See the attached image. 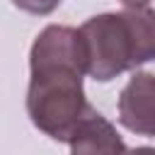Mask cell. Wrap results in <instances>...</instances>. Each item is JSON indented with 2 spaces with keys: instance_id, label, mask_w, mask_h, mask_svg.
<instances>
[{
  "instance_id": "6da1fadb",
  "label": "cell",
  "mask_w": 155,
  "mask_h": 155,
  "mask_svg": "<svg viewBox=\"0 0 155 155\" xmlns=\"http://www.w3.org/2000/svg\"><path fill=\"white\" fill-rule=\"evenodd\" d=\"M29 68L27 111L34 126L56 140L70 143L80 126L94 114L82 90V73H87V68L80 29L46 27L31 46Z\"/></svg>"
},
{
  "instance_id": "7a4b0ae2",
  "label": "cell",
  "mask_w": 155,
  "mask_h": 155,
  "mask_svg": "<svg viewBox=\"0 0 155 155\" xmlns=\"http://www.w3.org/2000/svg\"><path fill=\"white\" fill-rule=\"evenodd\" d=\"M85 68L94 80H111L128 68L155 61V10L126 7L90 17L80 27Z\"/></svg>"
},
{
  "instance_id": "3957f363",
  "label": "cell",
  "mask_w": 155,
  "mask_h": 155,
  "mask_svg": "<svg viewBox=\"0 0 155 155\" xmlns=\"http://www.w3.org/2000/svg\"><path fill=\"white\" fill-rule=\"evenodd\" d=\"M119 121L138 133L155 138V75L136 73L119 97Z\"/></svg>"
},
{
  "instance_id": "277c9868",
  "label": "cell",
  "mask_w": 155,
  "mask_h": 155,
  "mask_svg": "<svg viewBox=\"0 0 155 155\" xmlns=\"http://www.w3.org/2000/svg\"><path fill=\"white\" fill-rule=\"evenodd\" d=\"M70 155H126V145L116 128L94 111L70 140Z\"/></svg>"
},
{
  "instance_id": "5b68a950",
  "label": "cell",
  "mask_w": 155,
  "mask_h": 155,
  "mask_svg": "<svg viewBox=\"0 0 155 155\" xmlns=\"http://www.w3.org/2000/svg\"><path fill=\"white\" fill-rule=\"evenodd\" d=\"M12 2L19 10H27L31 15H48L61 5V0H12Z\"/></svg>"
},
{
  "instance_id": "8992f818",
  "label": "cell",
  "mask_w": 155,
  "mask_h": 155,
  "mask_svg": "<svg viewBox=\"0 0 155 155\" xmlns=\"http://www.w3.org/2000/svg\"><path fill=\"white\" fill-rule=\"evenodd\" d=\"M126 155H155V148H131Z\"/></svg>"
},
{
  "instance_id": "52a82bcc",
  "label": "cell",
  "mask_w": 155,
  "mask_h": 155,
  "mask_svg": "<svg viewBox=\"0 0 155 155\" xmlns=\"http://www.w3.org/2000/svg\"><path fill=\"white\" fill-rule=\"evenodd\" d=\"M121 2H124L126 7H145L150 0H121Z\"/></svg>"
}]
</instances>
